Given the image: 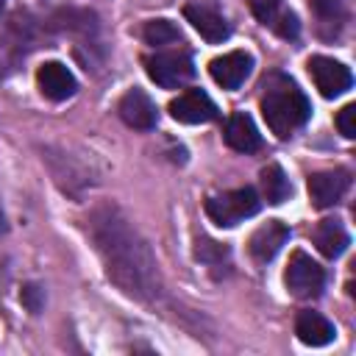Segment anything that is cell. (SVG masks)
Returning <instances> with one entry per match:
<instances>
[{
	"label": "cell",
	"mask_w": 356,
	"mask_h": 356,
	"mask_svg": "<svg viewBox=\"0 0 356 356\" xmlns=\"http://www.w3.org/2000/svg\"><path fill=\"white\" fill-rule=\"evenodd\" d=\"M97 248L106 256L108 275L128 292V295H145L153 292V273L156 264L142 242H136V234L122 225L114 217L100 220L97 231Z\"/></svg>",
	"instance_id": "6da1fadb"
},
{
	"label": "cell",
	"mask_w": 356,
	"mask_h": 356,
	"mask_svg": "<svg viewBox=\"0 0 356 356\" xmlns=\"http://www.w3.org/2000/svg\"><path fill=\"white\" fill-rule=\"evenodd\" d=\"M225 142L228 147H234L236 153H253L261 147V134L253 122L250 114L245 111H234L225 122Z\"/></svg>",
	"instance_id": "9a60e30c"
},
{
	"label": "cell",
	"mask_w": 356,
	"mask_h": 356,
	"mask_svg": "<svg viewBox=\"0 0 356 356\" xmlns=\"http://www.w3.org/2000/svg\"><path fill=\"white\" fill-rule=\"evenodd\" d=\"M253 70V56L245 53V50H231L225 56H217L211 64H209V72L211 78L222 86V89H239L245 83V78L250 75Z\"/></svg>",
	"instance_id": "ba28073f"
},
{
	"label": "cell",
	"mask_w": 356,
	"mask_h": 356,
	"mask_svg": "<svg viewBox=\"0 0 356 356\" xmlns=\"http://www.w3.org/2000/svg\"><path fill=\"white\" fill-rule=\"evenodd\" d=\"M261 192H264V200L273 203V206L284 203L292 195V184H289V178L284 175V170L278 164H267L261 170Z\"/></svg>",
	"instance_id": "ac0fdd59"
},
{
	"label": "cell",
	"mask_w": 356,
	"mask_h": 356,
	"mask_svg": "<svg viewBox=\"0 0 356 356\" xmlns=\"http://www.w3.org/2000/svg\"><path fill=\"white\" fill-rule=\"evenodd\" d=\"M259 209H261V197L256 195L253 186H242V189H231V192H222V195H211L206 200V214L220 228H234L242 220L253 217Z\"/></svg>",
	"instance_id": "3957f363"
},
{
	"label": "cell",
	"mask_w": 356,
	"mask_h": 356,
	"mask_svg": "<svg viewBox=\"0 0 356 356\" xmlns=\"http://www.w3.org/2000/svg\"><path fill=\"white\" fill-rule=\"evenodd\" d=\"M309 75H312V81L323 97H339L353 83L350 70L342 61L328 58V56H312L309 58Z\"/></svg>",
	"instance_id": "8992f818"
},
{
	"label": "cell",
	"mask_w": 356,
	"mask_h": 356,
	"mask_svg": "<svg viewBox=\"0 0 356 356\" xmlns=\"http://www.w3.org/2000/svg\"><path fill=\"white\" fill-rule=\"evenodd\" d=\"M117 111H120L122 122L131 125V128H136V131H150V128H156V122H159L156 103H153L142 89H136V86L122 95Z\"/></svg>",
	"instance_id": "30bf717a"
},
{
	"label": "cell",
	"mask_w": 356,
	"mask_h": 356,
	"mask_svg": "<svg viewBox=\"0 0 356 356\" xmlns=\"http://www.w3.org/2000/svg\"><path fill=\"white\" fill-rule=\"evenodd\" d=\"M184 17H186V22H189L206 42H211V44L225 42V39L231 36L228 22H225L217 11H211V8H206V6L189 3V6H184Z\"/></svg>",
	"instance_id": "5bb4252c"
},
{
	"label": "cell",
	"mask_w": 356,
	"mask_h": 356,
	"mask_svg": "<svg viewBox=\"0 0 356 356\" xmlns=\"http://www.w3.org/2000/svg\"><path fill=\"white\" fill-rule=\"evenodd\" d=\"M350 186V175L345 170H323L309 175V197L312 206L317 209H328L334 203H339V197L348 192Z\"/></svg>",
	"instance_id": "9c48e42d"
},
{
	"label": "cell",
	"mask_w": 356,
	"mask_h": 356,
	"mask_svg": "<svg viewBox=\"0 0 356 356\" xmlns=\"http://www.w3.org/2000/svg\"><path fill=\"white\" fill-rule=\"evenodd\" d=\"M170 114H172V120L184 122V125H197V122L214 120L217 106L203 89H186L175 100H170Z\"/></svg>",
	"instance_id": "52a82bcc"
},
{
	"label": "cell",
	"mask_w": 356,
	"mask_h": 356,
	"mask_svg": "<svg viewBox=\"0 0 356 356\" xmlns=\"http://www.w3.org/2000/svg\"><path fill=\"white\" fill-rule=\"evenodd\" d=\"M36 83H39V89H42V95L47 100H67L78 89L75 75L61 61H44L36 70Z\"/></svg>",
	"instance_id": "7c38bea8"
},
{
	"label": "cell",
	"mask_w": 356,
	"mask_h": 356,
	"mask_svg": "<svg viewBox=\"0 0 356 356\" xmlns=\"http://www.w3.org/2000/svg\"><path fill=\"white\" fill-rule=\"evenodd\" d=\"M145 70L150 81H156L161 89H181L195 78V64L186 50H164L150 58H145Z\"/></svg>",
	"instance_id": "277c9868"
},
{
	"label": "cell",
	"mask_w": 356,
	"mask_h": 356,
	"mask_svg": "<svg viewBox=\"0 0 356 356\" xmlns=\"http://www.w3.org/2000/svg\"><path fill=\"white\" fill-rule=\"evenodd\" d=\"M284 284L286 289L295 295V298H317L323 284H325V273L323 267L303 250H295L289 264H286V273H284Z\"/></svg>",
	"instance_id": "5b68a950"
},
{
	"label": "cell",
	"mask_w": 356,
	"mask_h": 356,
	"mask_svg": "<svg viewBox=\"0 0 356 356\" xmlns=\"http://www.w3.org/2000/svg\"><path fill=\"white\" fill-rule=\"evenodd\" d=\"M295 334L303 345H312V348H323L328 342H334L337 337V328L328 317H323L320 312H300L298 320H295Z\"/></svg>",
	"instance_id": "2e32d148"
},
{
	"label": "cell",
	"mask_w": 356,
	"mask_h": 356,
	"mask_svg": "<svg viewBox=\"0 0 356 356\" xmlns=\"http://www.w3.org/2000/svg\"><path fill=\"white\" fill-rule=\"evenodd\" d=\"M289 239V228L281 220H267L264 225H259L250 239H248V250L259 264H267L270 259H275V253L286 245Z\"/></svg>",
	"instance_id": "8fae6325"
},
{
	"label": "cell",
	"mask_w": 356,
	"mask_h": 356,
	"mask_svg": "<svg viewBox=\"0 0 356 356\" xmlns=\"http://www.w3.org/2000/svg\"><path fill=\"white\" fill-rule=\"evenodd\" d=\"M142 36H145V42L153 44V47H164V44L181 42V31H178V25L170 22V19H150V22L145 25Z\"/></svg>",
	"instance_id": "d6986e66"
},
{
	"label": "cell",
	"mask_w": 356,
	"mask_h": 356,
	"mask_svg": "<svg viewBox=\"0 0 356 356\" xmlns=\"http://www.w3.org/2000/svg\"><path fill=\"white\" fill-rule=\"evenodd\" d=\"M22 303H25V309L28 312H39L42 309V303H44V292L36 286V284H28V286H22Z\"/></svg>",
	"instance_id": "44dd1931"
},
{
	"label": "cell",
	"mask_w": 356,
	"mask_h": 356,
	"mask_svg": "<svg viewBox=\"0 0 356 356\" xmlns=\"http://www.w3.org/2000/svg\"><path fill=\"white\" fill-rule=\"evenodd\" d=\"M0 14H3V0H0Z\"/></svg>",
	"instance_id": "603a6c76"
},
{
	"label": "cell",
	"mask_w": 356,
	"mask_h": 356,
	"mask_svg": "<svg viewBox=\"0 0 356 356\" xmlns=\"http://www.w3.org/2000/svg\"><path fill=\"white\" fill-rule=\"evenodd\" d=\"M261 114L267 128L278 136L286 139L292 131H298L309 114H312V103L309 97L298 89V83L284 75V72H273L264 78V95H261Z\"/></svg>",
	"instance_id": "7a4b0ae2"
},
{
	"label": "cell",
	"mask_w": 356,
	"mask_h": 356,
	"mask_svg": "<svg viewBox=\"0 0 356 356\" xmlns=\"http://www.w3.org/2000/svg\"><path fill=\"white\" fill-rule=\"evenodd\" d=\"M312 239H314L317 250H320L323 256H328V259L342 256L345 248L350 245V236H348V231L342 228L339 220H320L317 228L312 231Z\"/></svg>",
	"instance_id": "e0dca14e"
},
{
	"label": "cell",
	"mask_w": 356,
	"mask_h": 356,
	"mask_svg": "<svg viewBox=\"0 0 356 356\" xmlns=\"http://www.w3.org/2000/svg\"><path fill=\"white\" fill-rule=\"evenodd\" d=\"M253 17L261 25H270L278 36L284 39H295L298 36V17L292 11H286L281 6V0H248Z\"/></svg>",
	"instance_id": "4fadbf2b"
},
{
	"label": "cell",
	"mask_w": 356,
	"mask_h": 356,
	"mask_svg": "<svg viewBox=\"0 0 356 356\" xmlns=\"http://www.w3.org/2000/svg\"><path fill=\"white\" fill-rule=\"evenodd\" d=\"M337 128H339V134H342L345 139H353V136H356V106H353V103H348V106L339 108V114H337Z\"/></svg>",
	"instance_id": "ffe728a7"
},
{
	"label": "cell",
	"mask_w": 356,
	"mask_h": 356,
	"mask_svg": "<svg viewBox=\"0 0 356 356\" xmlns=\"http://www.w3.org/2000/svg\"><path fill=\"white\" fill-rule=\"evenodd\" d=\"M312 3H314V8H317L320 14H325V17L337 14V11H339V6H342V0H312Z\"/></svg>",
	"instance_id": "7402d4cb"
}]
</instances>
